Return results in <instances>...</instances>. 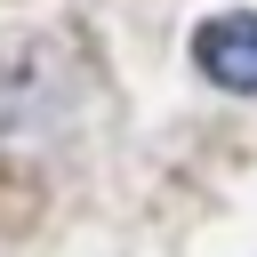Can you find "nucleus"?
I'll return each mask as SVG.
<instances>
[{"instance_id":"nucleus-1","label":"nucleus","mask_w":257,"mask_h":257,"mask_svg":"<svg viewBox=\"0 0 257 257\" xmlns=\"http://www.w3.org/2000/svg\"><path fill=\"white\" fill-rule=\"evenodd\" d=\"M193 64L233 88V96H257V8H217L193 24Z\"/></svg>"}]
</instances>
